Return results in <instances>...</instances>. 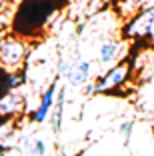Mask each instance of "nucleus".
Returning <instances> with one entry per match:
<instances>
[{
	"label": "nucleus",
	"mask_w": 154,
	"mask_h": 156,
	"mask_svg": "<svg viewBox=\"0 0 154 156\" xmlns=\"http://www.w3.org/2000/svg\"><path fill=\"white\" fill-rule=\"evenodd\" d=\"M56 12V0H20L12 16V32L26 40L34 38L48 28Z\"/></svg>",
	"instance_id": "obj_1"
},
{
	"label": "nucleus",
	"mask_w": 154,
	"mask_h": 156,
	"mask_svg": "<svg viewBox=\"0 0 154 156\" xmlns=\"http://www.w3.org/2000/svg\"><path fill=\"white\" fill-rule=\"evenodd\" d=\"M56 94H58V78H52V82L40 94V100H38L36 108L30 112V120L34 124H42L48 120L50 112H52V106L56 102Z\"/></svg>",
	"instance_id": "obj_6"
},
{
	"label": "nucleus",
	"mask_w": 154,
	"mask_h": 156,
	"mask_svg": "<svg viewBox=\"0 0 154 156\" xmlns=\"http://www.w3.org/2000/svg\"><path fill=\"white\" fill-rule=\"evenodd\" d=\"M24 84V74L20 70H8L4 66H0V96L6 94L8 90L20 88Z\"/></svg>",
	"instance_id": "obj_10"
},
{
	"label": "nucleus",
	"mask_w": 154,
	"mask_h": 156,
	"mask_svg": "<svg viewBox=\"0 0 154 156\" xmlns=\"http://www.w3.org/2000/svg\"><path fill=\"white\" fill-rule=\"evenodd\" d=\"M64 104H66V86H58V94H56V102L52 106V112L48 116L50 130L54 134H60L64 124Z\"/></svg>",
	"instance_id": "obj_9"
},
{
	"label": "nucleus",
	"mask_w": 154,
	"mask_h": 156,
	"mask_svg": "<svg viewBox=\"0 0 154 156\" xmlns=\"http://www.w3.org/2000/svg\"><path fill=\"white\" fill-rule=\"evenodd\" d=\"M58 76L64 78V82L68 86H84L86 82H90L92 76V64L84 58H76V60H66L62 58L58 62Z\"/></svg>",
	"instance_id": "obj_5"
},
{
	"label": "nucleus",
	"mask_w": 154,
	"mask_h": 156,
	"mask_svg": "<svg viewBox=\"0 0 154 156\" xmlns=\"http://www.w3.org/2000/svg\"><path fill=\"white\" fill-rule=\"evenodd\" d=\"M132 132H134V122H132V120H126V122L120 124V134H122V138H124V142H126V144L130 142Z\"/></svg>",
	"instance_id": "obj_12"
},
{
	"label": "nucleus",
	"mask_w": 154,
	"mask_h": 156,
	"mask_svg": "<svg viewBox=\"0 0 154 156\" xmlns=\"http://www.w3.org/2000/svg\"><path fill=\"white\" fill-rule=\"evenodd\" d=\"M28 58V42L18 34L0 36V66L8 70H20Z\"/></svg>",
	"instance_id": "obj_3"
},
{
	"label": "nucleus",
	"mask_w": 154,
	"mask_h": 156,
	"mask_svg": "<svg viewBox=\"0 0 154 156\" xmlns=\"http://www.w3.org/2000/svg\"><path fill=\"white\" fill-rule=\"evenodd\" d=\"M56 2H58V0H56Z\"/></svg>",
	"instance_id": "obj_14"
},
{
	"label": "nucleus",
	"mask_w": 154,
	"mask_h": 156,
	"mask_svg": "<svg viewBox=\"0 0 154 156\" xmlns=\"http://www.w3.org/2000/svg\"><path fill=\"white\" fill-rule=\"evenodd\" d=\"M28 154L30 156H46V142L42 138H32L28 144Z\"/></svg>",
	"instance_id": "obj_11"
},
{
	"label": "nucleus",
	"mask_w": 154,
	"mask_h": 156,
	"mask_svg": "<svg viewBox=\"0 0 154 156\" xmlns=\"http://www.w3.org/2000/svg\"><path fill=\"white\" fill-rule=\"evenodd\" d=\"M126 42H152L154 40V4L130 14L122 26Z\"/></svg>",
	"instance_id": "obj_2"
},
{
	"label": "nucleus",
	"mask_w": 154,
	"mask_h": 156,
	"mask_svg": "<svg viewBox=\"0 0 154 156\" xmlns=\"http://www.w3.org/2000/svg\"><path fill=\"white\" fill-rule=\"evenodd\" d=\"M24 104H26V98H24V94L18 88L8 90L6 94L0 96V118L10 120V118L20 116L24 110Z\"/></svg>",
	"instance_id": "obj_7"
},
{
	"label": "nucleus",
	"mask_w": 154,
	"mask_h": 156,
	"mask_svg": "<svg viewBox=\"0 0 154 156\" xmlns=\"http://www.w3.org/2000/svg\"><path fill=\"white\" fill-rule=\"evenodd\" d=\"M126 54V40H104L98 46V60L100 64H116Z\"/></svg>",
	"instance_id": "obj_8"
},
{
	"label": "nucleus",
	"mask_w": 154,
	"mask_h": 156,
	"mask_svg": "<svg viewBox=\"0 0 154 156\" xmlns=\"http://www.w3.org/2000/svg\"><path fill=\"white\" fill-rule=\"evenodd\" d=\"M0 156H2V152H0Z\"/></svg>",
	"instance_id": "obj_13"
},
{
	"label": "nucleus",
	"mask_w": 154,
	"mask_h": 156,
	"mask_svg": "<svg viewBox=\"0 0 154 156\" xmlns=\"http://www.w3.org/2000/svg\"><path fill=\"white\" fill-rule=\"evenodd\" d=\"M132 76V62L130 60H120L116 64H112L102 76H98L94 82L96 94H106V92H114L118 88H122L124 84L130 80Z\"/></svg>",
	"instance_id": "obj_4"
}]
</instances>
